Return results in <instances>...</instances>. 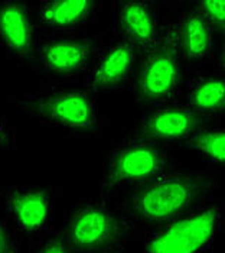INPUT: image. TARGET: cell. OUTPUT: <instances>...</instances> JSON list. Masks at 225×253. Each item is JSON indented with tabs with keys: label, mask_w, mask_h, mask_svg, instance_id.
Wrapping results in <instances>:
<instances>
[{
	"label": "cell",
	"mask_w": 225,
	"mask_h": 253,
	"mask_svg": "<svg viewBox=\"0 0 225 253\" xmlns=\"http://www.w3.org/2000/svg\"><path fill=\"white\" fill-rule=\"evenodd\" d=\"M215 179L202 171L163 172L131 195L129 214L140 224H163L202 206L215 190Z\"/></svg>",
	"instance_id": "6da1fadb"
},
{
	"label": "cell",
	"mask_w": 225,
	"mask_h": 253,
	"mask_svg": "<svg viewBox=\"0 0 225 253\" xmlns=\"http://www.w3.org/2000/svg\"><path fill=\"white\" fill-rule=\"evenodd\" d=\"M20 106L38 123L74 133H97L98 106L91 93L54 85L20 96Z\"/></svg>",
	"instance_id": "7a4b0ae2"
},
{
	"label": "cell",
	"mask_w": 225,
	"mask_h": 253,
	"mask_svg": "<svg viewBox=\"0 0 225 253\" xmlns=\"http://www.w3.org/2000/svg\"><path fill=\"white\" fill-rule=\"evenodd\" d=\"M225 223V206L202 204L187 214L160 224L146 237L145 253H206Z\"/></svg>",
	"instance_id": "3957f363"
},
{
	"label": "cell",
	"mask_w": 225,
	"mask_h": 253,
	"mask_svg": "<svg viewBox=\"0 0 225 253\" xmlns=\"http://www.w3.org/2000/svg\"><path fill=\"white\" fill-rule=\"evenodd\" d=\"M181 61L176 23L162 25L157 42L142 57V64L133 80L137 97L159 106L173 103L182 85Z\"/></svg>",
	"instance_id": "277c9868"
},
{
	"label": "cell",
	"mask_w": 225,
	"mask_h": 253,
	"mask_svg": "<svg viewBox=\"0 0 225 253\" xmlns=\"http://www.w3.org/2000/svg\"><path fill=\"white\" fill-rule=\"evenodd\" d=\"M168 155L142 136L123 139L106 161L100 179L104 197L131 185H143L166 172Z\"/></svg>",
	"instance_id": "5b68a950"
},
{
	"label": "cell",
	"mask_w": 225,
	"mask_h": 253,
	"mask_svg": "<svg viewBox=\"0 0 225 253\" xmlns=\"http://www.w3.org/2000/svg\"><path fill=\"white\" fill-rule=\"evenodd\" d=\"M130 229V223L106 203L84 201L70 217L67 242L79 252H110L124 243Z\"/></svg>",
	"instance_id": "8992f818"
},
{
	"label": "cell",
	"mask_w": 225,
	"mask_h": 253,
	"mask_svg": "<svg viewBox=\"0 0 225 253\" xmlns=\"http://www.w3.org/2000/svg\"><path fill=\"white\" fill-rule=\"evenodd\" d=\"M94 42L68 34H46L38 38L37 59L43 73L59 78H78L88 71Z\"/></svg>",
	"instance_id": "52a82bcc"
},
{
	"label": "cell",
	"mask_w": 225,
	"mask_h": 253,
	"mask_svg": "<svg viewBox=\"0 0 225 253\" xmlns=\"http://www.w3.org/2000/svg\"><path fill=\"white\" fill-rule=\"evenodd\" d=\"M199 116L184 104H162L142 119L139 136L154 145L187 143L198 132Z\"/></svg>",
	"instance_id": "ba28073f"
},
{
	"label": "cell",
	"mask_w": 225,
	"mask_h": 253,
	"mask_svg": "<svg viewBox=\"0 0 225 253\" xmlns=\"http://www.w3.org/2000/svg\"><path fill=\"white\" fill-rule=\"evenodd\" d=\"M114 28L118 38L143 57L157 42L162 25L157 20L153 1H115Z\"/></svg>",
	"instance_id": "9c48e42d"
},
{
	"label": "cell",
	"mask_w": 225,
	"mask_h": 253,
	"mask_svg": "<svg viewBox=\"0 0 225 253\" xmlns=\"http://www.w3.org/2000/svg\"><path fill=\"white\" fill-rule=\"evenodd\" d=\"M7 215L26 234L46 233L52 223V201L46 191L29 185H10L3 191Z\"/></svg>",
	"instance_id": "30bf717a"
},
{
	"label": "cell",
	"mask_w": 225,
	"mask_h": 253,
	"mask_svg": "<svg viewBox=\"0 0 225 253\" xmlns=\"http://www.w3.org/2000/svg\"><path fill=\"white\" fill-rule=\"evenodd\" d=\"M38 35L26 1H0V48L19 61L37 58Z\"/></svg>",
	"instance_id": "8fae6325"
},
{
	"label": "cell",
	"mask_w": 225,
	"mask_h": 253,
	"mask_svg": "<svg viewBox=\"0 0 225 253\" xmlns=\"http://www.w3.org/2000/svg\"><path fill=\"white\" fill-rule=\"evenodd\" d=\"M137 52L134 48L117 39L106 46L97 57L87 76V85L93 93L115 91L130 81Z\"/></svg>",
	"instance_id": "7c38bea8"
},
{
	"label": "cell",
	"mask_w": 225,
	"mask_h": 253,
	"mask_svg": "<svg viewBox=\"0 0 225 253\" xmlns=\"http://www.w3.org/2000/svg\"><path fill=\"white\" fill-rule=\"evenodd\" d=\"M176 23L178 46L182 59L208 61L214 57V34L211 23L195 9L179 16Z\"/></svg>",
	"instance_id": "4fadbf2b"
},
{
	"label": "cell",
	"mask_w": 225,
	"mask_h": 253,
	"mask_svg": "<svg viewBox=\"0 0 225 253\" xmlns=\"http://www.w3.org/2000/svg\"><path fill=\"white\" fill-rule=\"evenodd\" d=\"M184 106L199 117L225 115V74L205 73L190 78Z\"/></svg>",
	"instance_id": "5bb4252c"
},
{
	"label": "cell",
	"mask_w": 225,
	"mask_h": 253,
	"mask_svg": "<svg viewBox=\"0 0 225 253\" xmlns=\"http://www.w3.org/2000/svg\"><path fill=\"white\" fill-rule=\"evenodd\" d=\"M95 10L90 0H43L39 4V20L55 32H75L87 23Z\"/></svg>",
	"instance_id": "9a60e30c"
},
{
	"label": "cell",
	"mask_w": 225,
	"mask_h": 253,
	"mask_svg": "<svg viewBox=\"0 0 225 253\" xmlns=\"http://www.w3.org/2000/svg\"><path fill=\"white\" fill-rule=\"evenodd\" d=\"M187 146L206 162L225 167V129L198 130L188 140Z\"/></svg>",
	"instance_id": "2e32d148"
},
{
	"label": "cell",
	"mask_w": 225,
	"mask_h": 253,
	"mask_svg": "<svg viewBox=\"0 0 225 253\" xmlns=\"http://www.w3.org/2000/svg\"><path fill=\"white\" fill-rule=\"evenodd\" d=\"M205 18L215 32H221L225 35V0H206L199 1L193 7Z\"/></svg>",
	"instance_id": "e0dca14e"
},
{
	"label": "cell",
	"mask_w": 225,
	"mask_h": 253,
	"mask_svg": "<svg viewBox=\"0 0 225 253\" xmlns=\"http://www.w3.org/2000/svg\"><path fill=\"white\" fill-rule=\"evenodd\" d=\"M37 253H73L70 243L59 234H51L39 246Z\"/></svg>",
	"instance_id": "ac0fdd59"
},
{
	"label": "cell",
	"mask_w": 225,
	"mask_h": 253,
	"mask_svg": "<svg viewBox=\"0 0 225 253\" xmlns=\"http://www.w3.org/2000/svg\"><path fill=\"white\" fill-rule=\"evenodd\" d=\"M16 248L15 240L12 239V234L9 233L6 224L0 220V253H6Z\"/></svg>",
	"instance_id": "d6986e66"
},
{
	"label": "cell",
	"mask_w": 225,
	"mask_h": 253,
	"mask_svg": "<svg viewBox=\"0 0 225 253\" xmlns=\"http://www.w3.org/2000/svg\"><path fill=\"white\" fill-rule=\"evenodd\" d=\"M221 65L225 70V41L224 43H223V51H221Z\"/></svg>",
	"instance_id": "ffe728a7"
},
{
	"label": "cell",
	"mask_w": 225,
	"mask_h": 253,
	"mask_svg": "<svg viewBox=\"0 0 225 253\" xmlns=\"http://www.w3.org/2000/svg\"><path fill=\"white\" fill-rule=\"evenodd\" d=\"M6 253H19V251H18V248H15V249H12V251H9V252H6Z\"/></svg>",
	"instance_id": "44dd1931"
},
{
	"label": "cell",
	"mask_w": 225,
	"mask_h": 253,
	"mask_svg": "<svg viewBox=\"0 0 225 253\" xmlns=\"http://www.w3.org/2000/svg\"><path fill=\"white\" fill-rule=\"evenodd\" d=\"M103 253H120V252H115V251H110V252H103Z\"/></svg>",
	"instance_id": "7402d4cb"
}]
</instances>
